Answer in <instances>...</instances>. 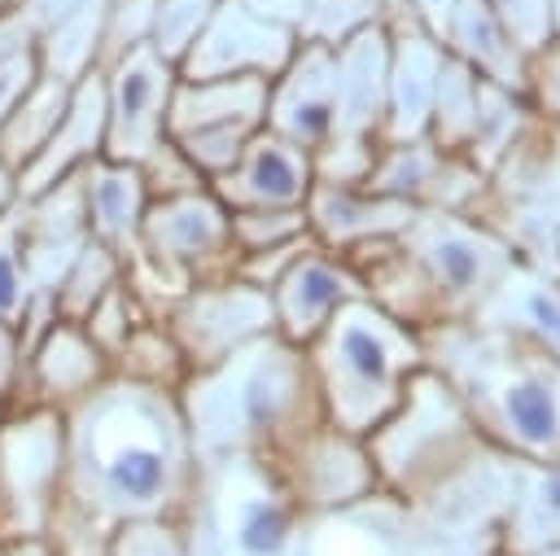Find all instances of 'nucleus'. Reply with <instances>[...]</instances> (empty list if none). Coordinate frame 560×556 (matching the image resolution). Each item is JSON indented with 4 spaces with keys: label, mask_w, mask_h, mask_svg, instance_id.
<instances>
[{
    "label": "nucleus",
    "mask_w": 560,
    "mask_h": 556,
    "mask_svg": "<svg viewBox=\"0 0 560 556\" xmlns=\"http://www.w3.org/2000/svg\"><path fill=\"white\" fill-rule=\"evenodd\" d=\"M508 416L529 442H551L556 438V398L542 381H521L508 394Z\"/></svg>",
    "instance_id": "nucleus-1"
},
{
    "label": "nucleus",
    "mask_w": 560,
    "mask_h": 556,
    "mask_svg": "<svg viewBox=\"0 0 560 556\" xmlns=\"http://www.w3.org/2000/svg\"><path fill=\"white\" fill-rule=\"evenodd\" d=\"M109 482H114L122 495H131V499H153V495L162 490V482H166V464H162L158 451L127 447V451H118V460L109 464Z\"/></svg>",
    "instance_id": "nucleus-2"
},
{
    "label": "nucleus",
    "mask_w": 560,
    "mask_h": 556,
    "mask_svg": "<svg viewBox=\"0 0 560 556\" xmlns=\"http://www.w3.org/2000/svg\"><path fill=\"white\" fill-rule=\"evenodd\" d=\"M341 346H346V359H350V368H354L359 381H372V385L385 381V372H389V355H385V346H381L376 333H368V328L354 324V328H346Z\"/></svg>",
    "instance_id": "nucleus-3"
},
{
    "label": "nucleus",
    "mask_w": 560,
    "mask_h": 556,
    "mask_svg": "<svg viewBox=\"0 0 560 556\" xmlns=\"http://www.w3.org/2000/svg\"><path fill=\"white\" fill-rule=\"evenodd\" d=\"M249 184H254V193L280 201V197H293V193H298V171H293V162H289L284 153L262 149V153L254 158V166H249Z\"/></svg>",
    "instance_id": "nucleus-4"
},
{
    "label": "nucleus",
    "mask_w": 560,
    "mask_h": 556,
    "mask_svg": "<svg viewBox=\"0 0 560 556\" xmlns=\"http://www.w3.org/2000/svg\"><path fill=\"white\" fill-rule=\"evenodd\" d=\"M241 543H245L254 556H271V552L284 543V512H280V508H271V503L249 508L245 530H241Z\"/></svg>",
    "instance_id": "nucleus-5"
},
{
    "label": "nucleus",
    "mask_w": 560,
    "mask_h": 556,
    "mask_svg": "<svg viewBox=\"0 0 560 556\" xmlns=\"http://www.w3.org/2000/svg\"><path fill=\"white\" fill-rule=\"evenodd\" d=\"M438 263H442V271H446L451 285H468V280L477 276V267H481L477 250L464 245V241H442V245H438Z\"/></svg>",
    "instance_id": "nucleus-6"
},
{
    "label": "nucleus",
    "mask_w": 560,
    "mask_h": 556,
    "mask_svg": "<svg viewBox=\"0 0 560 556\" xmlns=\"http://www.w3.org/2000/svg\"><path fill=\"white\" fill-rule=\"evenodd\" d=\"M337 298H341V280H337L328 267H311V271L302 276V306H311V311L319 306V311H324V306H332Z\"/></svg>",
    "instance_id": "nucleus-7"
},
{
    "label": "nucleus",
    "mask_w": 560,
    "mask_h": 556,
    "mask_svg": "<svg viewBox=\"0 0 560 556\" xmlns=\"http://www.w3.org/2000/svg\"><path fill=\"white\" fill-rule=\"evenodd\" d=\"M118 96H122V114H127V118H136V114L144 109V96H149V79H144L140 70H131V74L122 79Z\"/></svg>",
    "instance_id": "nucleus-8"
},
{
    "label": "nucleus",
    "mask_w": 560,
    "mask_h": 556,
    "mask_svg": "<svg viewBox=\"0 0 560 556\" xmlns=\"http://www.w3.org/2000/svg\"><path fill=\"white\" fill-rule=\"evenodd\" d=\"M529 311H534V320H538L551 337H560V306H556L547 293H534V298H529Z\"/></svg>",
    "instance_id": "nucleus-9"
},
{
    "label": "nucleus",
    "mask_w": 560,
    "mask_h": 556,
    "mask_svg": "<svg viewBox=\"0 0 560 556\" xmlns=\"http://www.w3.org/2000/svg\"><path fill=\"white\" fill-rule=\"evenodd\" d=\"M18 302V271H13V263L0 254V311H9Z\"/></svg>",
    "instance_id": "nucleus-10"
},
{
    "label": "nucleus",
    "mask_w": 560,
    "mask_h": 556,
    "mask_svg": "<svg viewBox=\"0 0 560 556\" xmlns=\"http://www.w3.org/2000/svg\"><path fill=\"white\" fill-rule=\"evenodd\" d=\"M293 123H298L302 131H311V136H319V131H324V123H328V109H324V105H302Z\"/></svg>",
    "instance_id": "nucleus-11"
},
{
    "label": "nucleus",
    "mask_w": 560,
    "mask_h": 556,
    "mask_svg": "<svg viewBox=\"0 0 560 556\" xmlns=\"http://www.w3.org/2000/svg\"><path fill=\"white\" fill-rule=\"evenodd\" d=\"M551 503H556V508H560V477H556V482H551Z\"/></svg>",
    "instance_id": "nucleus-12"
},
{
    "label": "nucleus",
    "mask_w": 560,
    "mask_h": 556,
    "mask_svg": "<svg viewBox=\"0 0 560 556\" xmlns=\"http://www.w3.org/2000/svg\"><path fill=\"white\" fill-rule=\"evenodd\" d=\"M0 92H4V83H0Z\"/></svg>",
    "instance_id": "nucleus-13"
}]
</instances>
